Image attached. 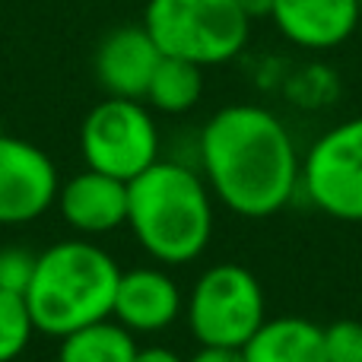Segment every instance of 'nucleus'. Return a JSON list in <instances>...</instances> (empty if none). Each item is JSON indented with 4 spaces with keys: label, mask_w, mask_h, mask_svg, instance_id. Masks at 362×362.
I'll list each match as a JSON object with an SVG mask.
<instances>
[{
    "label": "nucleus",
    "mask_w": 362,
    "mask_h": 362,
    "mask_svg": "<svg viewBox=\"0 0 362 362\" xmlns=\"http://www.w3.org/2000/svg\"><path fill=\"white\" fill-rule=\"evenodd\" d=\"M35 334V321L29 315L25 296L0 289V362H13L25 353Z\"/></svg>",
    "instance_id": "nucleus-16"
},
{
    "label": "nucleus",
    "mask_w": 362,
    "mask_h": 362,
    "mask_svg": "<svg viewBox=\"0 0 362 362\" xmlns=\"http://www.w3.org/2000/svg\"><path fill=\"white\" fill-rule=\"evenodd\" d=\"M302 191L325 216L362 223V115L325 131L302 159Z\"/></svg>",
    "instance_id": "nucleus-7"
},
{
    "label": "nucleus",
    "mask_w": 362,
    "mask_h": 362,
    "mask_svg": "<svg viewBox=\"0 0 362 362\" xmlns=\"http://www.w3.org/2000/svg\"><path fill=\"white\" fill-rule=\"evenodd\" d=\"M80 153L86 169L134 181L159 159V127L140 99L105 95L80 124Z\"/></svg>",
    "instance_id": "nucleus-6"
},
{
    "label": "nucleus",
    "mask_w": 362,
    "mask_h": 362,
    "mask_svg": "<svg viewBox=\"0 0 362 362\" xmlns=\"http://www.w3.org/2000/svg\"><path fill=\"white\" fill-rule=\"evenodd\" d=\"M118 280V261L89 238H67L45 248L25 293L35 331L61 340L93 321L112 318Z\"/></svg>",
    "instance_id": "nucleus-3"
},
{
    "label": "nucleus",
    "mask_w": 362,
    "mask_h": 362,
    "mask_svg": "<svg viewBox=\"0 0 362 362\" xmlns=\"http://www.w3.org/2000/svg\"><path fill=\"white\" fill-rule=\"evenodd\" d=\"M144 29L163 54L206 70L242 54L251 23L235 0H146Z\"/></svg>",
    "instance_id": "nucleus-4"
},
{
    "label": "nucleus",
    "mask_w": 362,
    "mask_h": 362,
    "mask_svg": "<svg viewBox=\"0 0 362 362\" xmlns=\"http://www.w3.org/2000/svg\"><path fill=\"white\" fill-rule=\"evenodd\" d=\"M54 204L76 235H105L127 226V181L83 169L61 181Z\"/></svg>",
    "instance_id": "nucleus-10"
},
{
    "label": "nucleus",
    "mask_w": 362,
    "mask_h": 362,
    "mask_svg": "<svg viewBox=\"0 0 362 362\" xmlns=\"http://www.w3.org/2000/svg\"><path fill=\"white\" fill-rule=\"evenodd\" d=\"M38 255L29 248H0V289L25 296L35 276Z\"/></svg>",
    "instance_id": "nucleus-17"
},
{
    "label": "nucleus",
    "mask_w": 362,
    "mask_h": 362,
    "mask_svg": "<svg viewBox=\"0 0 362 362\" xmlns=\"http://www.w3.org/2000/svg\"><path fill=\"white\" fill-rule=\"evenodd\" d=\"M134 362H187V359H181L169 346H137Z\"/></svg>",
    "instance_id": "nucleus-20"
},
{
    "label": "nucleus",
    "mask_w": 362,
    "mask_h": 362,
    "mask_svg": "<svg viewBox=\"0 0 362 362\" xmlns=\"http://www.w3.org/2000/svg\"><path fill=\"white\" fill-rule=\"evenodd\" d=\"M200 95H204V67L163 54L144 102L163 115H185L197 105Z\"/></svg>",
    "instance_id": "nucleus-15"
},
{
    "label": "nucleus",
    "mask_w": 362,
    "mask_h": 362,
    "mask_svg": "<svg viewBox=\"0 0 362 362\" xmlns=\"http://www.w3.org/2000/svg\"><path fill=\"white\" fill-rule=\"evenodd\" d=\"M187 327L200 346H238L267 321L261 280L242 264H213L187 296Z\"/></svg>",
    "instance_id": "nucleus-5"
},
{
    "label": "nucleus",
    "mask_w": 362,
    "mask_h": 362,
    "mask_svg": "<svg viewBox=\"0 0 362 362\" xmlns=\"http://www.w3.org/2000/svg\"><path fill=\"white\" fill-rule=\"evenodd\" d=\"M127 226L159 264L200 257L213 235V194L204 175L185 163L156 159L127 181Z\"/></svg>",
    "instance_id": "nucleus-2"
},
{
    "label": "nucleus",
    "mask_w": 362,
    "mask_h": 362,
    "mask_svg": "<svg viewBox=\"0 0 362 362\" xmlns=\"http://www.w3.org/2000/svg\"><path fill=\"white\" fill-rule=\"evenodd\" d=\"M270 23L286 42L308 51L340 48L359 29V0H274Z\"/></svg>",
    "instance_id": "nucleus-11"
},
{
    "label": "nucleus",
    "mask_w": 362,
    "mask_h": 362,
    "mask_svg": "<svg viewBox=\"0 0 362 362\" xmlns=\"http://www.w3.org/2000/svg\"><path fill=\"white\" fill-rule=\"evenodd\" d=\"M238 10L248 16V23H257V19H270L274 13V0H235Z\"/></svg>",
    "instance_id": "nucleus-21"
},
{
    "label": "nucleus",
    "mask_w": 362,
    "mask_h": 362,
    "mask_svg": "<svg viewBox=\"0 0 362 362\" xmlns=\"http://www.w3.org/2000/svg\"><path fill=\"white\" fill-rule=\"evenodd\" d=\"M197 150L210 194L235 216H274L302 187V156L293 134L261 105L238 102L213 112Z\"/></svg>",
    "instance_id": "nucleus-1"
},
{
    "label": "nucleus",
    "mask_w": 362,
    "mask_h": 362,
    "mask_svg": "<svg viewBox=\"0 0 362 362\" xmlns=\"http://www.w3.org/2000/svg\"><path fill=\"white\" fill-rule=\"evenodd\" d=\"M163 51L153 35L140 25H118L99 42L93 57L95 83L115 99H146L150 80L156 74Z\"/></svg>",
    "instance_id": "nucleus-9"
},
{
    "label": "nucleus",
    "mask_w": 362,
    "mask_h": 362,
    "mask_svg": "<svg viewBox=\"0 0 362 362\" xmlns=\"http://www.w3.org/2000/svg\"><path fill=\"white\" fill-rule=\"evenodd\" d=\"M242 353L245 362H327L325 327L302 315L267 318Z\"/></svg>",
    "instance_id": "nucleus-13"
},
{
    "label": "nucleus",
    "mask_w": 362,
    "mask_h": 362,
    "mask_svg": "<svg viewBox=\"0 0 362 362\" xmlns=\"http://www.w3.org/2000/svg\"><path fill=\"white\" fill-rule=\"evenodd\" d=\"M327 362H362V325L353 318H340L325 327Z\"/></svg>",
    "instance_id": "nucleus-18"
},
{
    "label": "nucleus",
    "mask_w": 362,
    "mask_h": 362,
    "mask_svg": "<svg viewBox=\"0 0 362 362\" xmlns=\"http://www.w3.org/2000/svg\"><path fill=\"white\" fill-rule=\"evenodd\" d=\"M134 334L115 318H102L61 337L57 362H134Z\"/></svg>",
    "instance_id": "nucleus-14"
},
{
    "label": "nucleus",
    "mask_w": 362,
    "mask_h": 362,
    "mask_svg": "<svg viewBox=\"0 0 362 362\" xmlns=\"http://www.w3.org/2000/svg\"><path fill=\"white\" fill-rule=\"evenodd\" d=\"M61 178L42 146L0 131V226H25L54 206Z\"/></svg>",
    "instance_id": "nucleus-8"
},
{
    "label": "nucleus",
    "mask_w": 362,
    "mask_h": 362,
    "mask_svg": "<svg viewBox=\"0 0 362 362\" xmlns=\"http://www.w3.org/2000/svg\"><path fill=\"white\" fill-rule=\"evenodd\" d=\"M187 362H245V353L238 346H200Z\"/></svg>",
    "instance_id": "nucleus-19"
},
{
    "label": "nucleus",
    "mask_w": 362,
    "mask_h": 362,
    "mask_svg": "<svg viewBox=\"0 0 362 362\" xmlns=\"http://www.w3.org/2000/svg\"><path fill=\"white\" fill-rule=\"evenodd\" d=\"M359 19H362V0H359Z\"/></svg>",
    "instance_id": "nucleus-22"
},
{
    "label": "nucleus",
    "mask_w": 362,
    "mask_h": 362,
    "mask_svg": "<svg viewBox=\"0 0 362 362\" xmlns=\"http://www.w3.org/2000/svg\"><path fill=\"white\" fill-rule=\"evenodd\" d=\"M181 315V289L165 270L137 267L121 270L115 289L112 318L131 334H159L172 327Z\"/></svg>",
    "instance_id": "nucleus-12"
}]
</instances>
